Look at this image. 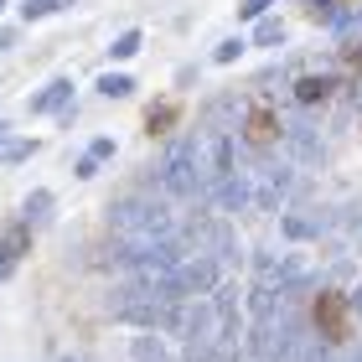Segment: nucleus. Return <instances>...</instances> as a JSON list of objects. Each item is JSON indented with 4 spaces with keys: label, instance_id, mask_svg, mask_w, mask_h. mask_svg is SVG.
I'll use <instances>...</instances> for the list:
<instances>
[{
    "label": "nucleus",
    "instance_id": "f257e3e1",
    "mask_svg": "<svg viewBox=\"0 0 362 362\" xmlns=\"http://www.w3.org/2000/svg\"><path fill=\"white\" fill-rule=\"evenodd\" d=\"M109 228L129 243V249H145V243H166V238H176L171 207L156 202V197H119V202L109 207Z\"/></svg>",
    "mask_w": 362,
    "mask_h": 362
},
{
    "label": "nucleus",
    "instance_id": "f03ea898",
    "mask_svg": "<svg viewBox=\"0 0 362 362\" xmlns=\"http://www.w3.org/2000/svg\"><path fill=\"white\" fill-rule=\"evenodd\" d=\"M109 316H114V321L140 326V332H176L181 305L171 300L166 290H156V285H135V279H129L124 290H114V295H109Z\"/></svg>",
    "mask_w": 362,
    "mask_h": 362
},
{
    "label": "nucleus",
    "instance_id": "7ed1b4c3",
    "mask_svg": "<svg viewBox=\"0 0 362 362\" xmlns=\"http://www.w3.org/2000/svg\"><path fill=\"white\" fill-rule=\"evenodd\" d=\"M192 176H197V197H207L218 181L233 176V140L223 129H197L192 135Z\"/></svg>",
    "mask_w": 362,
    "mask_h": 362
},
{
    "label": "nucleus",
    "instance_id": "20e7f679",
    "mask_svg": "<svg viewBox=\"0 0 362 362\" xmlns=\"http://www.w3.org/2000/svg\"><path fill=\"white\" fill-rule=\"evenodd\" d=\"M310 326H316V341H326V347L352 341V305H347V295L316 290V300H310Z\"/></svg>",
    "mask_w": 362,
    "mask_h": 362
},
{
    "label": "nucleus",
    "instance_id": "39448f33",
    "mask_svg": "<svg viewBox=\"0 0 362 362\" xmlns=\"http://www.w3.org/2000/svg\"><path fill=\"white\" fill-rule=\"evenodd\" d=\"M160 192L166 197H197V176H192V135L176 140L166 160H160Z\"/></svg>",
    "mask_w": 362,
    "mask_h": 362
},
{
    "label": "nucleus",
    "instance_id": "423d86ee",
    "mask_svg": "<svg viewBox=\"0 0 362 362\" xmlns=\"http://www.w3.org/2000/svg\"><path fill=\"white\" fill-rule=\"evenodd\" d=\"M249 181H254V212H279V202L295 192V166H259Z\"/></svg>",
    "mask_w": 362,
    "mask_h": 362
},
{
    "label": "nucleus",
    "instance_id": "0eeeda50",
    "mask_svg": "<svg viewBox=\"0 0 362 362\" xmlns=\"http://www.w3.org/2000/svg\"><path fill=\"white\" fill-rule=\"evenodd\" d=\"M279 135H285V124H279V114L269 104H254L249 114H243V145L269 151V145H279Z\"/></svg>",
    "mask_w": 362,
    "mask_h": 362
},
{
    "label": "nucleus",
    "instance_id": "6e6552de",
    "mask_svg": "<svg viewBox=\"0 0 362 362\" xmlns=\"http://www.w3.org/2000/svg\"><path fill=\"white\" fill-rule=\"evenodd\" d=\"M279 145H285V156L295 160V166H321L326 145L310 124H285V135H279Z\"/></svg>",
    "mask_w": 362,
    "mask_h": 362
},
{
    "label": "nucleus",
    "instance_id": "1a4fd4ad",
    "mask_svg": "<svg viewBox=\"0 0 362 362\" xmlns=\"http://www.w3.org/2000/svg\"><path fill=\"white\" fill-rule=\"evenodd\" d=\"M207 202L218 207V212H249V207H254V181L233 171L228 181H218V187L207 192Z\"/></svg>",
    "mask_w": 362,
    "mask_h": 362
},
{
    "label": "nucleus",
    "instance_id": "9d476101",
    "mask_svg": "<svg viewBox=\"0 0 362 362\" xmlns=\"http://www.w3.org/2000/svg\"><path fill=\"white\" fill-rule=\"evenodd\" d=\"M26 249H31V228H26V223H11L6 233H0V279L16 274V264H21Z\"/></svg>",
    "mask_w": 362,
    "mask_h": 362
},
{
    "label": "nucleus",
    "instance_id": "9b49d317",
    "mask_svg": "<svg viewBox=\"0 0 362 362\" xmlns=\"http://www.w3.org/2000/svg\"><path fill=\"white\" fill-rule=\"evenodd\" d=\"M68 98H73V78H52L42 93L26 98V114H57V109H68Z\"/></svg>",
    "mask_w": 362,
    "mask_h": 362
},
{
    "label": "nucleus",
    "instance_id": "f8f14e48",
    "mask_svg": "<svg viewBox=\"0 0 362 362\" xmlns=\"http://www.w3.org/2000/svg\"><path fill=\"white\" fill-rule=\"evenodd\" d=\"M337 88V78H326V73H305V78H295V104H305V109H316L326 104Z\"/></svg>",
    "mask_w": 362,
    "mask_h": 362
},
{
    "label": "nucleus",
    "instance_id": "ddd939ff",
    "mask_svg": "<svg viewBox=\"0 0 362 362\" xmlns=\"http://www.w3.org/2000/svg\"><path fill=\"white\" fill-rule=\"evenodd\" d=\"M129 352H135V362H171V352H166V341H160L156 332H145V337H135V341H129Z\"/></svg>",
    "mask_w": 362,
    "mask_h": 362
},
{
    "label": "nucleus",
    "instance_id": "4468645a",
    "mask_svg": "<svg viewBox=\"0 0 362 362\" xmlns=\"http://www.w3.org/2000/svg\"><path fill=\"white\" fill-rule=\"evenodd\" d=\"M52 218V192H31L26 197V228H42Z\"/></svg>",
    "mask_w": 362,
    "mask_h": 362
},
{
    "label": "nucleus",
    "instance_id": "2eb2a0df",
    "mask_svg": "<svg viewBox=\"0 0 362 362\" xmlns=\"http://www.w3.org/2000/svg\"><path fill=\"white\" fill-rule=\"evenodd\" d=\"M98 93H104V98H129V93H135V78H129V73H104V78H98Z\"/></svg>",
    "mask_w": 362,
    "mask_h": 362
},
{
    "label": "nucleus",
    "instance_id": "dca6fc26",
    "mask_svg": "<svg viewBox=\"0 0 362 362\" xmlns=\"http://www.w3.org/2000/svg\"><path fill=\"white\" fill-rule=\"evenodd\" d=\"M279 259H285V254L254 249V269H259V285H279Z\"/></svg>",
    "mask_w": 362,
    "mask_h": 362
},
{
    "label": "nucleus",
    "instance_id": "f3484780",
    "mask_svg": "<svg viewBox=\"0 0 362 362\" xmlns=\"http://www.w3.org/2000/svg\"><path fill=\"white\" fill-rule=\"evenodd\" d=\"M140 47H145L140 31H119V37H114V47H109V57H114V62H129V57L140 52Z\"/></svg>",
    "mask_w": 362,
    "mask_h": 362
},
{
    "label": "nucleus",
    "instance_id": "a211bd4d",
    "mask_svg": "<svg viewBox=\"0 0 362 362\" xmlns=\"http://www.w3.org/2000/svg\"><path fill=\"white\" fill-rule=\"evenodd\" d=\"M176 114H181L176 104H156L151 114H145V129H151V135H166V129L176 124Z\"/></svg>",
    "mask_w": 362,
    "mask_h": 362
},
{
    "label": "nucleus",
    "instance_id": "6ab92c4d",
    "mask_svg": "<svg viewBox=\"0 0 362 362\" xmlns=\"http://www.w3.org/2000/svg\"><path fill=\"white\" fill-rule=\"evenodd\" d=\"M68 6H73V0H26L21 16H26V21H47V16H57V11H68Z\"/></svg>",
    "mask_w": 362,
    "mask_h": 362
},
{
    "label": "nucleus",
    "instance_id": "aec40b11",
    "mask_svg": "<svg viewBox=\"0 0 362 362\" xmlns=\"http://www.w3.org/2000/svg\"><path fill=\"white\" fill-rule=\"evenodd\" d=\"M279 42H285V21L264 16V21H259V31H254V47H279Z\"/></svg>",
    "mask_w": 362,
    "mask_h": 362
},
{
    "label": "nucleus",
    "instance_id": "412c9836",
    "mask_svg": "<svg viewBox=\"0 0 362 362\" xmlns=\"http://www.w3.org/2000/svg\"><path fill=\"white\" fill-rule=\"evenodd\" d=\"M310 21H341V0H305Z\"/></svg>",
    "mask_w": 362,
    "mask_h": 362
},
{
    "label": "nucleus",
    "instance_id": "4be33fe9",
    "mask_svg": "<svg viewBox=\"0 0 362 362\" xmlns=\"http://www.w3.org/2000/svg\"><path fill=\"white\" fill-rule=\"evenodd\" d=\"M31 156H37V140H11L0 160H6V166H16V160H31Z\"/></svg>",
    "mask_w": 362,
    "mask_h": 362
},
{
    "label": "nucleus",
    "instance_id": "5701e85b",
    "mask_svg": "<svg viewBox=\"0 0 362 362\" xmlns=\"http://www.w3.org/2000/svg\"><path fill=\"white\" fill-rule=\"evenodd\" d=\"M243 47H249L243 37H228V42H218V52H212V62H238V57H243Z\"/></svg>",
    "mask_w": 362,
    "mask_h": 362
},
{
    "label": "nucleus",
    "instance_id": "b1692460",
    "mask_svg": "<svg viewBox=\"0 0 362 362\" xmlns=\"http://www.w3.org/2000/svg\"><path fill=\"white\" fill-rule=\"evenodd\" d=\"M274 6V0H243V6H238V16H243V21H259V16H264Z\"/></svg>",
    "mask_w": 362,
    "mask_h": 362
},
{
    "label": "nucleus",
    "instance_id": "393cba45",
    "mask_svg": "<svg viewBox=\"0 0 362 362\" xmlns=\"http://www.w3.org/2000/svg\"><path fill=\"white\" fill-rule=\"evenodd\" d=\"M73 176H78V181H93V176H98V160H93V156H78Z\"/></svg>",
    "mask_w": 362,
    "mask_h": 362
},
{
    "label": "nucleus",
    "instance_id": "a878e982",
    "mask_svg": "<svg viewBox=\"0 0 362 362\" xmlns=\"http://www.w3.org/2000/svg\"><path fill=\"white\" fill-rule=\"evenodd\" d=\"M88 156H93V160H109V156H114V140H109V135H98V140L88 145Z\"/></svg>",
    "mask_w": 362,
    "mask_h": 362
},
{
    "label": "nucleus",
    "instance_id": "bb28decb",
    "mask_svg": "<svg viewBox=\"0 0 362 362\" xmlns=\"http://www.w3.org/2000/svg\"><path fill=\"white\" fill-rule=\"evenodd\" d=\"M6 145H11V124H0V156H6Z\"/></svg>",
    "mask_w": 362,
    "mask_h": 362
},
{
    "label": "nucleus",
    "instance_id": "cd10ccee",
    "mask_svg": "<svg viewBox=\"0 0 362 362\" xmlns=\"http://www.w3.org/2000/svg\"><path fill=\"white\" fill-rule=\"evenodd\" d=\"M357 249H362V228H357Z\"/></svg>",
    "mask_w": 362,
    "mask_h": 362
},
{
    "label": "nucleus",
    "instance_id": "c85d7f7f",
    "mask_svg": "<svg viewBox=\"0 0 362 362\" xmlns=\"http://www.w3.org/2000/svg\"><path fill=\"white\" fill-rule=\"evenodd\" d=\"M352 57H362V47H357V52H352Z\"/></svg>",
    "mask_w": 362,
    "mask_h": 362
},
{
    "label": "nucleus",
    "instance_id": "c756f323",
    "mask_svg": "<svg viewBox=\"0 0 362 362\" xmlns=\"http://www.w3.org/2000/svg\"><path fill=\"white\" fill-rule=\"evenodd\" d=\"M347 362H362V357H347Z\"/></svg>",
    "mask_w": 362,
    "mask_h": 362
},
{
    "label": "nucleus",
    "instance_id": "7c9ffc66",
    "mask_svg": "<svg viewBox=\"0 0 362 362\" xmlns=\"http://www.w3.org/2000/svg\"><path fill=\"white\" fill-rule=\"evenodd\" d=\"M62 362H73V357H62Z\"/></svg>",
    "mask_w": 362,
    "mask_h": 362
},
{
    "label": "nucleus",
    "instance_id": "2f4dec72",
    "mask_svg": "<svg viewBox=\"0 0 362 362\" xmlns=\"http://www.w3.org/2000/svg\"><path fill=\"white\" fill-rule=\"evenodd\" d=\"M0 6H6V0H0Z\"/></svg>",
    "mask_w": 362,
    "mask_h": 362
}]
</instances>
